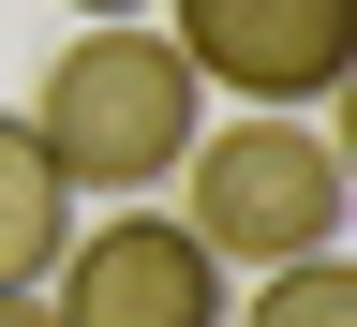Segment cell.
Wrapping results in <instances>:
<instances>
[{"label":"cell","instance_id":"1","mask_svg":"<svg viewBox=\"0 0 357 327\" xmlns=\"http://www.w3.org/2000/svg\"><path fill=\"white\" fill-rule=\"evenodd\" d=\"M30 134H45V164H60L75 194L149 208L178 178V149L208 134V89H194V60H178L149 15H89L60 60H45V89H30Z\"/></svg>","mask_w":357,"mask_h":327},{"label":"cell","instance_id":"2","mask_svg":"<svg viewBox=\"0 0 357 327\" xmlns=\"http://www.w3.org/2000/svg\"><path fill=\"white\" fill-rule=\"evenodd\" d=\"M178 238L208 268H298V253H342V149L283 105L223 119L178 149Z\"/></svg>","mask_w":357,"mask_h":327},{"label":"cell","instance_id":"3","mask_svg":"<svg viewBox=\"0 0 357 327\" xmlns=\"http://www.w3.org/2000/svg\"><path fill=\"white\" fill-rule=\"evenodd\" d=\"M164 45L194 60V89L312 119L357 75V0H164Z\"/></svg>","mask_w":357,"mask_h":327},{"label":"cell","instance_id":"4","mask_svg":"<svg viewBox=\"0 0 357 327\" xmlns=\"http://www.w3.org/2000/svg\"><path fill=\"white\" fill-rule=\"evenodd\" d=\"M45 312L60 327H223V268L178 238V208H105L60 238Z\"/></svg>","mask_w":357,"mask_h":327},{"label":"cell","instance_id":"5","mask_svg":"<svg viewBox=\"0 0 357 327\" xmlns=\"http://www.w3.org/2000/svg\"><path fill=\"white\" fill-rule=\"evenodd\" d=\"M60 238H75V178L45 164V134L0 105V298L15 283H45V268H60Z\"/></svg>","mask_w":357,"mask_h":327},{"label":"cell","instance_id":"6","mask_svg":"<svg viewBox=\"0 0 357 327\" xmlns=\"http://www.w3.org/2000/svg\"><path fill=\"white\" fill-rule=\"evenodd\" d=\"M238 327H357V268H342V253L253 268V312H238Z\"/></svg>","mask_w":357,"mask_h":327},{"label":"cell","instance_id":"7","mask_svg":"<svg viewBox=\"0 0 357 327\" xmlns=\"http://www.w3.org/2000/svg\"><path fill=\"white\" fill-rule=\"evenodd\" d=\"M0 327H60V312H45V283H15V298H0Z\"/></svg>","mask_w":357,"mask_h":327},{"label":"cell","instance_id":"8","mask_svg":"<svg viewBox=\"0 0 357 327\" xmlns=\"http://www.w3.org/2000/svg\"><path fill=\"white\" fill-rule=\"evenodd\" d=\"M60 15H75V30H89V15H149V0H60Z\"/></svg>","mask_w":357,"mask_h":327}]
</instances>
